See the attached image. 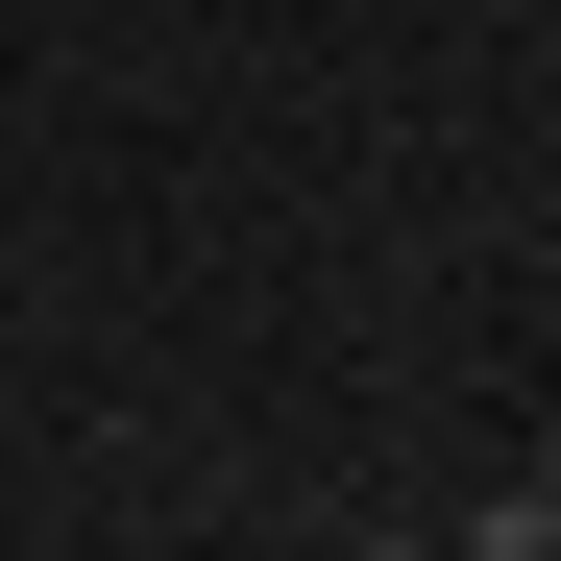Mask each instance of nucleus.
I'll list each match as a JSON object with an SVG mask.
<instances>
[{"instance_id":"nucleus-2","label":"nucleus","mask_w":561,"mask_h":561,"mask_svg":"<svg viewBox=\"0 0 561 561\" xmlns=\"http://www.w3.org/2000/svg\"><path fill=\"white\" fill-rule=\"evenodd\" d=\"M366 561H439V537H366Z\"/></svg>"},{"instance_id":"nucleus-1","label":"nucleus","mask_w":561,"mask_h":561,"mask_svg":"<svg viewBox=\"0 0 561 561\" xmlns=\"http://www.w3.org/2000/svg\"><path fill=\"white\" fill-rule=\"evenodd\" d=\"M463 561H561V489H489V513H463Z\"/></svg>"}]
</instances>
